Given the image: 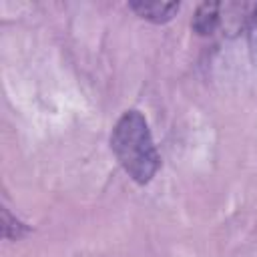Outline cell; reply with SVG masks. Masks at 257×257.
Here are the masks:
<instances>
[{
  "mask_svg": "<svg viewBox=\"0 0 257 257\" xmlns=\"http://www.w3.org/2000/svg\"><path fill=\"white\" fill-rule=\"evenodd\" d=\"M110 149L124 173L139 185L149 183L161 167L147 118L139 110H126L112 126Z\"/></svg>",
  "mask_w": 257,
  "mask_h": 257,
  "instance_id": "6da1fadb",
  "label": "cell"
},
{
  "mask_svg": "<svg viewBox=\"0 0 257 257\" xmlns=\"http://www.w3.org/2000/svg\"><path fill=\"white\" fill-rule=\"evenodd\" d=\"M141 18L151 20L155 24L169 22L179 12V2H159V0H135L128 4Z\"/></svg>",
  "mask_w": 257,
  "mask_h": 257,
  "instance_id": "7a4b0ae2",
  "label": "cell"
},
{
  "mask_svg": "<svg viewBox=\"0 0 257 257\" xmlns=\"http://www.w3.org/2000/svg\"><path fill=\"white\" fill-rule=\"evenodd\" d=\"M219 24V4L217 2H205L197 8L195 16H193V28L195 32H199L201 36L213 34L215 28Z\"/></svg>",
  "mask_w": 257,
  "mask_h": 257,
  "instance_id": "3957f363",
  "label": "cell"
},
{
  "mask_svg": "<svg viewBox=\"0 0 257 257\" xmlns=\"http://www.w3.org/2000/svg\"><path fill=\"white\" fill-rule=\"evenodd\" d=\"M247 42H249V54L253 64L257 66V6L249 18V26H247Z\"/></svg>",
  "mask_w": 257,
  "mask_h": 257,
  "instance_id": "277c9868",
  "label": "cell"
}]
</instances>
